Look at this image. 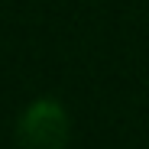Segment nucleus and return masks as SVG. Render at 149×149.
Returning <instances> with one entry per match:
<instances>
[{"label": "nucleus", "mask_w": 149, "mask_h": 149, "mask_svg": "<svg viewBox=\"0 0 149 149\" xmlns=\"http://www.w3.org/2000/svg\"><path fill=\"white\" fill-rule=\"evenodd\" d=\"M68 136H71L68 113L52 97L33 101L16 123V139L23 149H65Z\"/></svg>", "instance_id": "1"}]
</instances>
